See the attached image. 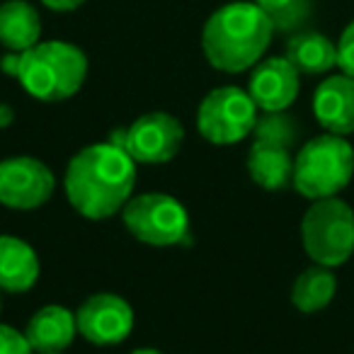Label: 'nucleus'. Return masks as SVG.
<instances>
[{
    "label": "nucleus",
    "mask_w": 354,
    "mask_h": 354,
    "mask_svg": "<svg viewBox=\"0 0 354 354\" xmlns=\"http://www.w3.org/2000/svg\"><path fill=\"white\" fill-rule=\"evenodd\" d=\"M64 187L71 207L80 216L104 221L122 212L133 197L136 160L112 141L85 146L71 158Z\"/></svg>",
    "instance_id": "obj_1"
},
{
    "label": "nucleus",
    "mask_w": 354,
    "mask_h": 354,
    "mask_svg": "<svg viewBox=\"0 0 354 354\" xmlns=\"http://www.w3.org/2000/svg\"><path fill=\"white\" fill-rule=\"evenodd\" d=\"M272 37L270 15L250 0H236L214 10L204 22L202 51L216 71L243 73L265 59Z\"/></svg>",
    "instance_id": "obj_2"
},
{
    "label": "nucleus",
    "mask_w": 354,
    "mask_h": 354,
    "mask_svg": "<svg viewBox=\"0 0 354 354\" xmlns=\"http://www.w3.org/2000/svg\"><path fill=\"white\" fill-rule=\"evenodd\" d=\"M88 56L71 41H39L20 54L17 80L27 95L41 102H64L83 88Z\"/></svg>",
    "instance_id": "obj_3"
},
{
    "label": "nucleus",
    "mask_w": 354,
    "mask_h": 354,
    "mask_svg": "<svg viewBox=\"0 0 354 354\" xmlns=\"http://www.w3.org/2000/svg\"><path fill=\"white\" fill-rule=\"evenodd\" d=\"M354 177V148L347 136L320 133L306 141L294 156V180L291 187L301 197L328 199L337 197Z\"/></svg>",
    "instance_id": "obj_4"
},
{
    "label": "nucleus",
    "mask_w": 354,
    "mask_h": 354,
    "mask_svg": "<svg viewBox=\"0 0 354 354\" xmlns=\"http://www.w3.org/2000/svg\"><path fill=\"white\" fill-rule=\"evenodd\" d=\"M301 243L315 265H344L354 252V209L339 197L315 199L301 218Z\"/></svg>",
    "instance_id": "obj_5"
},
{
    "label": "nucleus",
    "mask_w": 354,
    "mask_h": 354,
    "mask_svg": "<svg viewBox=\"0 0 354 354\" xmlns=\"http://www.w3.org/2000/svg\"><path fill=\"white\" fill-rule=\"evenodd\" d=\"M122 218L127 231L143 245L172 248L189 241V214L170 194H136L122 209Z\"/></svg>",
    "instance_id": "obj_6"
},
{
    "label": "nucleus",
    "mask_w": 354,
    "mask_h": 354,
    "mask_svg": "<svg viewBox=\"0 0 354 354\" xmlns=\"http://www.w3.org/2000/svg\"><path fill=\"white\" fill-rule=\"evenodd\" d=\"M250 93L236 85H223L204 95L197 109V129L214 146H233L250 136L260 117Z\"/></svg>",
    "instance_id": "obj_7"
},
{
    "label": "nucleus",
    "mask_w": 354,
    "mask_h": 354,
    "mask_svg": "<svg viewBox=\"0 0 354 354\" xmlns=\"http://www.w3.org/2000/svg\"><path fill=\"white\" fill-rule=\"evenodd\" d=\"M112 143L122 146L136 162L162 165L180 153L185 143V127L167 112H148L129 124V129L114 133Z\"/></svg>",
    "instance_id": "obj_8"
},
{
    "label": "nucleus",
    "mask_w": 354,
    "mask_h": 354,
    "mask_svg": "<svg viewBox=\"0 0 354 354\" xmlns=\"http://www.w3.org/2000/svg\"><path fill=\"white\" fill-rule=\"evenodd\" d=\"M56 189V177L46 162L32 156L0 160V204L15 212L44 207Z\"/></svg>",
    "instance_id": "obj_9"
},
{
    "label": "nucleus",
    "mask_w": 354,
    "mask_h": 354,
    "mask_svg": "<svg viewBox=\"0 0 354 354\" xmlns=\"http://www.w3.org/2000/svg\"><path fill=\"white\" fill-rule=\"evenodd\" d=\"M75 325L88 342L109 347L131 335L133 308L119 294H93L75 310Z\"/></svg>",
    "instance_id": "obj_10"
},
{
    "label": "nucleus",
    "mask_w": 354,
    "mask_h": 354,
    "mask_svg": "<svg viewBox=\"0 0 354 354\" xmlns=\"http://www.w3.org/2000/svg\"><path fill=\"white\" fill-rule=\"evenodd\" d=\"M299 90L301 73L286 56L262 59L248 80V93L260 112H284L296 102Z\"/></svg>",
    "instance_id": "obj_11"
},
{
    "label": "nucleus",
    "mask_w": 354,
    "mask_h": 354,
    "mask_svg": "<svg viewBox=\"0 0 354 354\" xmlns=\"http://www.w3.org/2000/svg\"><path fill=\"white\" fill-rule=\"evenodd\" d=\"M313 114L328 133H354V78L328 75L313 93Z\"/></svg>",
    "instance_id": "obj_12"
},
{
    "label": "nucleus",
    "mask_w": 354,
    "mask_h": 354,
    "mask_svg": "<svg viewBox=\"0 0 354 354\" xmlns=\"http://www.w3.org/2000/svg\"><path fill=\"white\" fill-rule=\"evenodd\" d=\"M39 255L17 236H0V291L25 294L39 279Z\"/></svg>",
    "instance_id": "obj_13"
},
{
    "label": "nucleus",
    "mask_w": 354,
    "mask_h": 354,
    "mask_svg": "<svg viewBox=\"0 0 354 354\" xmlns=\"http://www.w3.org/2000/svg\"><path fill=\"white\" fill-rule=\"evenodd\" d=\"M78 325H75V313L66 306H44L30 318L25 328V335L30 339L35 354H54L64 352L73 342Z\"/></svg>",
    "instance_id": "obj_14"
},
{
    "label": "nucleus",
    "mask_w": 354,
    "mask_h": 354,
    "mask_svg": "<svg viewBox=\"0 0 354 354\" xmlns=\"http://www.w3.org/2000/svg\"><path fill=\"white\" fill-rule=\"evenodd\" d=\"M248 172H250L252 183L267 192L286 189L294 180L291 148L255 138V143L248 151Z\"/></svg>",
    "instance_id": "obj_15"
},
{
    "label": "nucleus",
    "mask_w": 354,
    "mask_h": 354,
    "mask_svg": "<svg viewBox=\"0 0 354 354\" xmlns=\"http://www.w3.org/2000/svg\"><path fill=\"white\" fill-rule=\"evenodd\" d=\"M41 41V15L30 0L0 3V46L6 51L32 49Z\"/></svg>",
    "instance_id": "obj_16"
},
{
    "label": "nucleus",
    "mask_w": 354,
    "mask_h": 354,
    "mask_svg": "<svg viewBox=\"0 0 354 354\" xmlns=\"http://www.w3.org/2000/svg\"><path fill=\"white\" fill-rule=\"evenodd\" d=\"M284 56L301 75H323L337 66V44L320 32L301 30L289 37Z\"/></svg>",
    "instance_id": "obj_17"
},
{
    "label": "nucleus",
    "mask_w": 354,
    "mask_h": 354,
    "mask_svg": "<svg viewBox=\"0 0 354 354\" xmlns=\"http://www.w3.org/2000/svg\"><path fill=\"white\" fill-rule=\"evenodd\" d=\"M335 294H337V279H335L333 270L323 265H313L294 279L291 304L301 313H318V310L328 308Z\"/></svg>",
    "instance_id": "obj_18"
},
{
    "label": "nucleus",
    "mask_w": 354,
    "mask_h": 354,
    "mask_svg": "<svg viewBox=\"0 0 354 354\" xmlns=\"http://www.w3.org/2000/svg\"><path fill=\"white\" fill-rule=\"evenodd\" d=\"M252 133L260 141H272V143H279V146L294 148V143H299L301 127H299V119L291 117L286 109L284 112H262L257 117Z\"/></svg>",
    "instance_id": "obj_19"
},
{
    "label": "nucleus",
    "mask_w": 354,
    "mask_h": 354,
    "mask_svg": "<svg viewBox=\"0 0 354 354\" xmlns=\"http://www.w3.org/2000/svg\"><path fill=\"white\" fill-rule=\"evenodd\" d=\"M0 354H35L25 333L0 323Z\"/></svg>",
    "instance_id": "obj_20"
},
{
    "label": "nucleus",
    "mask_w": 354,
    "mask_h": 354,
    "mask_svg": "<svg viewBox=\"0 0 354 354\" xmlns=\"http://www.w3.org/2000/svg\"><path fill=\"white\" fill-rule=\"evenodd\" d=\"M337 68L354 78V20L342 30L337 41Z\"/></svg>",
    "instance_id": "obj_21"
},
{
    "label": "nucleus",
    "mask_w": 354,
    "mask_h": 354,
    "mask_svg": "<svg viewBox=\"0 0 354 354\" xmlns=\"http://www.w3.org/2000/svg\"><path fill=\"white\" fill-rule=\"evenodd\" d=\"M252 3H255V6H260L262 10L270 15V20H274V17H279L286 8L294 6L296 0H252Z\"/></svg>",
    "instance_id": "obj_22"
},
{
    "label": "nucleus",
    "mask_w": 354,
    "mask_h": 354,
    "mask_svg": "<svg viewBox=\"0 0 354 354\" xmlns=\"http://www.w3.org/2000/svg\"><path fill=\"white\" fill-rule=\"evenodd\" d=\"M88 0H41V6L49 8L54 12H71V10H78L80 6H85Z\"/></svg>",
    "instance_id": "obj_23"
},
{
    "label": "nucleus",
    "mask_w": 354,
    "mask_h": 354,
    "mask_svg": "<svg viewBox=\"0 0 354 354\" xmlns=\"http://www.w3.org/2000/svg\"><path fill=\"white\" fill-rule=\"evenodd\" d=\"M17 68H20V54L17 51H8L3 59H0V71L10 78H17Z\"/></svg>",
    "instance_id": "obj_24"
},
{
    "label": "nucleus",
    "mask_w": 354,
    "mask_h": 354,
    "mask_svg": "<svg viewBox=\"0 0 354 354\" xmlns=\"http://www.w3.org/2000/svg\"><path fill=\"white\" fill-rule=\"evenodd\" d=\"M15 122V109L8 102H0V129H8Z\"/></svg>",
    "instance_id": "obj_25"
},
{
    "label": "nucleus",
    "mask_w": 354,
    "mask_h": 354,
    "mask_svg": "<svg viewBox=\"0 0 354 354\" xmlns=\"http://www.w3.org/2000/svg\"><path fill=\"white\" fill-rule=\"evenodd\" d=\"M131 354H162V352H158V349H151V347H141V349H133Z\"/></svg>",
    "instance_id": "obj_26"
},
{
    "label": "nucleus",
    "mask_w": 354,
    "mask_h": 354,
    "mask_svg": "<svg viewBox=\"0 0 354 354\" xmlns=\"http://www.w3.org/2000/svg\"><path fill=\"white\" fill-rule=\"evenodd\" d=\"M0 310H3V299H0Z\"/></svg>",
    "instance_id": "obj_27"
},
{
    "label": "nucleus",
    "mask_w": 354,
    "mask_h": 354,
    "mask_svg": "<svg viewBox=\"0 0 354 354\" xmlns=\"http://www.w3.org/2000/svg\"><path fill=\"white\" fill-rule=\"evenodd\" d=\"M54 354H64V352H54Z\"/></svg>",
    "instance_id": "obj_28"
}]
</instances>
